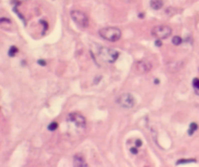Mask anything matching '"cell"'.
Here are the masks:
<instances>
[{"mask_svg": "<svg viewBox=\"0 0 199 167\" xmlns=\"http://www.w3.org/2000/svg\"><path fill=\"white\" fill-rule=\"evenodd\" d=\"M100 37H102L104 40L106 41H110V42H116L119 40L120 36H121V31L117 28V27H104L101 28L99 31Z\"/></svg>", "mask_w": 199, "mask_h": 167, "instance_id": "cell-1", "label": "cell"}, {"mask_svg": "<svg viewBox=\"0 0 199 167\" xmlns=\"http://www.w3.org/2000/svg\"><path fill=\"white\" fill-rule=\"evenodd\" d=\"M98 53H99V56L101 57L102 60L109 62V63L115 62L118 59V55H119L118 51L111 49V48H107V47H101L99 49Z\"/></svg>", "mask_w": 199, "mask_h": 167, "instance_id": "cell-2", "label": "cell"}, {"mask_svg": "<svg viewBox=\"0 0 199 167\" xmlns=\"http://www.w3.org/2000/svg\"><path fill=\"white\" fill-rule=\"evenodd\" d=\"M70 15H71V18L74 20V22L77 25H79L82 28H87L89 26V23H90L89 18L84 12L78 11V10H74V11L71 12Z\"/></svg>", "mask_w": 199, "mask_h": 167, "instance_id": "cell-3", "label": "cell"}, {"mask_svg": "<svg viewBox=\"0 0 199 167\" xmlns=\"http://www.w3.org/2000/svg\"><path fill=\"white\" fill-rule=\"evenodd\" d=\"M116 102L118 103V105L122 108H126V109H130L133 108L135 106V98L132 94L130 93H123L120 94L119 96L117 98Z\"/></svg>", "mask_w": 199, "mask_h": 167, "instance_id": "cell-4", "label": "cell"}, {"mask_svg": "<svg viewBox=\"0 0 199 167\" xmlns=\"http://www.w3.org/2000/svg\"><path fill=\"white\" fill-rule=\"evenodd\" d=\"M172 33V29L167 25H158L153 28L152 34L158 39H166Z\"/></svg>", "mask_w": 199, "mask_h": 167, "instance_id": "cell-5", "label": "cell"}, {"mask_svg": "<svg viewBox=\"0 0 199 167\" xmlns=\"http://www.w3.org/2000/svg\"><path fill=\"white\" fill-rule=\"evenodd\" d=\"M68 120L73 123L76 126L78 127H85L86 126V119L82 116L81 114H78V113H71L68 116Z\"/></svg>", "mask_w": 199, "mask_h": 167, "instance_id": "cell-6", "label": "cell"}, {"mask_svg": "<svg viewBox=\"0 0 199 167\" xmlns=\"http://www.w3.org/2000/svg\"><path fill=\"white\" fill-rule=\"evenodd\" d=\"M152 69V64L149 61H146V60H141V61H138L136 63V70L138 71L139 73H148L150 72Z\"/></svg>", "mask_w": 199, "mask_h": 167, "instance_id": "cell-7", "label": "cell"}, {"mask_svg": "<svg viewBox=\"0 0 199 167\" xmlns=\"http://www.w3.org/2000/svg\"><path fill=\"white\" fill-rule=\"evenodd\" d=\"M74 165H75V166L81 167V166H86L87 163H86L85 158H83L81 155H77V156H75V158H74Z\"/></svg>", "mask_w": 199, "mask_h": 167, "instance_id": "cell-8", "label": "cell"}, {"mask_svg": "<svg viewBox=\"0 0 199 167\" xmlns=\"http://www.w3.org/2000/svg\"><path fill=\"white\" fill-rule=\"evenodd\" d=\"M163 6L162 0H151V7L154 10L161 9Z\"/></svg>", "mask_w": 199, "mask_h": 167, "instance_id": "cell-9", "label": "cell"}, {"mask_svg": "<svg viewBox=\"0 0 199 167\" xmlns=\"http://www.w3.org/2000/svg\"><path fill=\"white\" fill-rule=\"evenodd\" d=\"M197 129H198V124H197V123H190V129H189V134H190V135H192Z\"/></svg>", "mask_w": 199, "mask_h": 167, "instance_id": "cell-10", "label": "cell"}, {"mask_svg": "<svg viewBox=\"0 0 199 167\" xmlns=\"http://www.w3.org/2000/svg\"><path fill=\"white\" fill-rule=\"evenodd\" d=\"M196 160L194 158H190V159H181L179 161L176 162L177 165H180V164H187V163H191V162H195Z\"/></svg>", "mask_w": 199, "mask_h": 167, "instance_id": "cell-11", "label": "cell"}, {"mask_svg": "<svg viewBox=\"0 0 199 167\" xmlns=\"http://www.w3.org/2000/svg\"><path fill=\"white\" fill-rule=\"evenodd\" d=\"M192 86L194 87L195 88V91H196V93L199 94V79L198 78H195V79H193L192 81Z\"/></svg>", "mask_w": 199, "mask_h": 167, "instance_id": "cell-12", "label": "cell"}, {"mask_svg": "<svg viewBox=\"0 0 199 167\" xmlns=\"http://www.w3.org/2000/svg\"><path fill=\"white\" fill-rule=\"evenodd\" d=\"M18 52V49L17 47H15V46H13V47H11L9 50V55L10 56H15L17 53Z\"/></svg>", "mask_w": 199, "mask_h": 167, "instance_id": "cell-13", "label": "cell"}, {"mask_svg": "<svg viewBox=\"0 0 199 167\" xmlns=\"http://www.w3.org/2000/svg\"><path fill=\"white\" fill-rule=\"evenodd\" d=\"M172 43L175 46H178V45L182 44V38L180 36H174L172 39Z\"/></svg>", "mask_w": 199, "mask_h": 167, "instance_id": "cell-14", "label": "cell"}, {"mask_svg": "<svg viewBox=\"0 0 199 167\" xmlns=\"http://www.w3.org/2000/svg\"><path fill=\"white\" fill-rule=\"evenodd\" d=\"M58 127V123H55V122H53V123H51L49 124V126H48V128H49V130H51V131H54L55 130L56 128Z\"/></svg>", "mask_w": 199, "mask_h": 167, "instance_id": "cell-15", "label": "cell"}, {"mask_svg": "<svg viewBox=\"0 0 199 167\" xmlns=\"http://www.w3.org/2000/svg\"><path fill=\"white\" fill-rule=\"evenodd\" d=\"M142 146V141L136 140V147H141Z\"/></svg>", "mask_w": 199, "mask_h": 167, "instance_id": "cell-16", "label": "cell"}, {"mask_svg": "<svg viewBox=\"0 0 199 167\" xmlns=\"http://www.w3.org/2000/svg\"><path fill=\"white\" fill-rule=\"evenodd\" d=\"M130 152H131L132 154L136 155V154H137V149H136V148H131V149H130Z\"/></svg>", "mask_w": 199, "mask_h": 167, "instance_id": "cell-17", "label": "cell"}, {"mask_svg": "<svg viewBox=\"0 0 199 167\" xmlns=\"http://www.w3.org/2000/svg\"><path fill=\"white\" fill-rule=\"evenodd\" d=\"M38 63H39V64H41L42 66L46 65V61H44V60H41V59H40V60H38Z\"/></svg>", "mask_w": 199, "mask_h": 167, "instance_id": "cell-18", "label": "cell"}, {"mask_svg": "<svg viewBox=\"0 0 199 167\" xmlns=\"http://www.w3.org/2000/svg\"><path fill=\"white\" fill-rule=\"evenodd\" d=\"M155 45H156V46H157V47H160V46H161V45H162V43H161V42H160V40H157V41H156V42H155Z\"/></svg>", "mask_w": 199, "mask_h": 167, "instance_id": "cell-19", "label": "cell"}]
</instances>
